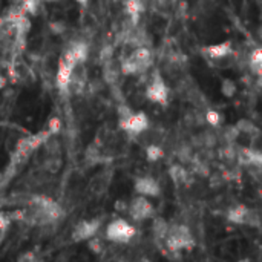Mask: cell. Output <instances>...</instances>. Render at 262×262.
<instances>
[{"label": "cell", "instance_id": "cell-28", "mask_svg": "<svg viewBox=\"0 0 262 262\" xmlns=\"http://www.w3.org/2000/svg\"><path fill=\"white\" fill-rule=\"evenodd\" d=\"M6 86V77L0 74V89H3Z\"/></svg>", "mask_w": 262, "mask_h": 262}, {"label": "cell", "instance_id": "cell-14", "mask_svg": "<svg viewBox=\"0 0 262 262\" xmlns=\"http://www.w3.org/2000/svg\"><path fill=\"white\" fill-rule=\"evenodd\" d=\"M261 66H262V51L259 48H256L255 51L250 52V69L255 75H261Z\"/></svg>", "mask_w": 262, "mask_h": 262}, {"label": "cell", "instance_id": "cell-32", "mask_svg": "<svg viewBox=\"0 0 262 262\" xmlns=\"http://www.w3.org/2000/svg\"><path fill=\"white\" fill-rule=\"evenodd\" d=\"M46 2H57V0H46Z\"/></svg>", "mask_w": 262, "mask_h": 262}, {"label": "cell", "instance_id": "cell-3", "mask_svg": "<svg viewBox=\"0 0 262 262\" xmlns=\"http://www.w3.org/2000/svg\"><path fill=\"white\" fill-rule=\"evenodd\" d=\"M135 227L124 220H115L106 227V238L118 244H127L135 236Z\"/></svg>", "mask_w": 262, "mask_h": 262}, {"label": "cell", "instance_id": "cell-7", "mask_svg": "<svg viewBox=\"0 0 262 262\" xmlns=\"http://www.w3.org/2000/svg\"><path fill=\"white\" fill-rule=\"evenodd\" d=\"M135 192L143 196H158L161 189L155 178L152 177H141L135 181Z\"/></svg>", "mask_w": 262, "mask_h": 262}, {"label": "cell", "instance_id": "cell-24", "mask_svg": "<svg viewBox=\"0 0 262 262\" xmlns=\"http://www.w3.org/2000/svg\"><path fill=\"white\" fill-rule=\"evenodd\" d=\"M40 2L41 0H25V9L29 11L31 14H37L40 8Z\"/></svg>", "mask_w": 262, "mask_h": 262}, {"label": "cell", "instance_id": "cell-30", "mask_svg": "<svg viewBox=\"0 0 262 262\" xmlns=\"http://www.w3.org/2000/svg\"><path fill=\"white\" fill-rule=\"evenodd\" d=\"M75 2H77V3H80V5H86L89 0H75Z\"/></svg>", "mask_w": 262, "mask_h": 262}, {"label": "cell", "instance_id": "cell-17", "mask_svg": "<svg viewBox=\"0 0 262 262\" xmlns=\"http://www.w3.org/2000/svg\"><path fill=\"white\" fill-rule=\"evenodd\" d=\"M126 11H127V14H129L134 20H137V17H138L140 12L143 11V0H127V3H126Z\"/></svg>", "mask_w": 262, "mask_h": 262}, {"label": "cell", "instance_id": "cell-11", "mask_svg": "<svg viewBox=\"0 0 262 262\" xmlns=\"http://www.w3.org/2000/svg\"><path fill=\"white\" fill-rule=\"evenodd\" d=\"M247 213H249V209L246 206H236L233 209L229 210L227 213V220L233 224H238V226H243L246 223V218H247Z\"/></svg>", "mask_w": 262, "mask_h": 262}, {"label": "cell", "instance_id": "cell-8", "mask_svg": "<svg viewBox=\"0 0 262 262\" xmlns=\"http://www.w3.org/2000/svg\"><path fill=\"white\" fill-rule=\"evenodd\" d=\"M100 227V221L98 220H92V221H83L80 223L72 233V239L74 241H86L92 236H95V233L98 232Z\"/></svg>", "mask_w": 262, "mask_h": 262}, {"label": "cell", "instance_id": "cell-15", "mask_svg": "<svg viewBox=\"0 0 262 262\" xmlns=\"http://www.w3.org/2000/svg\"><path fill=\"white\" fill-rule=\"evenodd\" d=\"M236 129H238V132H243V134H247V135H250V137H253V135H258L259 134V129L250 121V120H246V118H243V120H239L238 123H236V126H235Z\"/></svg>", "mask_w": 262, "mask_h": 262}, {"label": "cell", "instance_id": "cell-6", "mask_svg": "<svg viewBox=\"0 0 262 262\" xmlns=\"http://www.w3.org/2000/svg\"><path fill=\"white\" fill-rule=\"evenodd\" d=\"M120 126L127 134L140 135L143 130H146L149 127V118L146 117L144 112H137V114H132L126 120H120Z\"/></svg>", "mask_w": 262, "mask_h": 262}, {"label": "cell", "instance_id": "cell-5", "mask_svg": "<svg viewBox=\"0 0 262 262\" xmlns=\"http://www.w3.org/2000/svg\"><path fill=\"white\" fill-rule=\"evenodd\" d=\"M127 212L135 221H144V220H149L154 216L155 209L150 204V201L146 200V196L140 195L130 201V204L127 206Z\"/></svg>", "mask_w": 262, "mask_h": 262}, {"label": "cell", "instance_id": "cell-23", "mask_svg": "<svg viewBox=\"0 0 262 262\" xmlns=\"http://www.w3.org/2000/svg\"><path fill=\"white\" fill-rule=\"evenodd\" d=\"M117 114H118L120 120H126V118H129L134 112H132V109H130L127 104L121 103V104H118V107H117Z\"/></svg>", "mask_w": 262, "mask_h": 262}, {"label": "cell", "instance_id": "cell-12", "mask_svg": "<svg viewBox=\"0 0 262 262\" xmlns=\"http://www.w3.org/2000/svg\"><path fill=\"white\" fill-rule=\"evenodd\" d=\"M69 52L72 54L75 63L80 64V63H83V61L88 58V45L83 43V41H78V43H75V45L69 49Z\"/></svg>", "mask_w": 262, "mask_h": 262}, {"label": "cell", "instance_id": "cell-2", "mask_svg": "<svg viewBox=\"0 0 262 262\" xmlns=\"http://www.w3.org/2000/svg\"><path fill=\"white\" fill-rule=\"evenodd\" d=\"M166 244L170 252H180L183 249H192L195 241L187 226H173L167 230Z\"/></svg>", "mask_w": 262, "mask_h": 262}, {"label": "cell", "instance_id": "cell-13", "mask_svg": "<svg viewBox=\"0 0 262 262\" xmlns=\"http://www.w3.org/2000/svg\"><path fill=\"white\" fill-rule=\"evenodd\" d=\"M167 230H169V226H167V221L164 218H155L154 220L152 232H154V236L157 239H164L167 235Z\"/></svg>", "mask_w": 262, "mask_h": 262}, {"label": "cell", "instance_id": "cell-4", "mask_svg": "<svg viewBox=\"0 0 262 262\" xmlns=\"http://www.w3.org/2000/svg\"><path fill=\"white\" fill-rule=\"evenodd\" d=\"M146 97H147V100H150L154 103H160V104H166L167 103L169 88L164 83V80L161 78L160 72H155L152 81L149 83V86L146 89Z\"/></svg>", "mask_w": 262, "mask_h": 262}, {"label": "cell", "instance_id": "cell-19", "mask_svg": "<svg viewBox=\"0 0 262 262\" xmlns=\"http://www.w3.org/2000/svg\"><path fill=\"white\" fill-rule=\"evenodd\" d=\"M169 173H170V177H172V180L175 183H184L187 180V172H186V169L183 166H172Z\"/></svg>", "mask_w": 262, "mask_h": 262}, {"label": "cell", "instance_id": "cell-9", "mask_svg": "<svg viewBox=\"0 0 262 262\" xmlns=\"http://www.w3.org/2000/svg\"><path fill=\"white\" fill-rule=\"evenodd\" d=\"M75 66H77V64H74L72 61H69V60H66V58H61V61H60V64H58V71H57V77H55L57 86H58L61 91H66V89H68Z\"/></svg>", "mask_w": 262, "mask_h": 262}, {"label": "cell", "instance_id": "cell-26", "mask_svg": "<svg viewBox=\"0 0 262 262\" xmlns=\"http://www.w3.org/2000/svg\"><path fill=\"white\" fill-rule=\"evenodd\" d=\"M49 28H51V31H52L54 34H61V32L66 29V25H64L63 21H52V23L49 25Z\"/></svg>", "mask_w": 262, "mask_h": 262}, {"label": "cell", "instance_id": "cell-22", "mask_svg": "<svg viewBox=\"0 0 262 262\" xmlns=\"http://www.w3.org/2000/svg\"><path fill=\"white\" fill-rule=\"evenodd\" d=\"M88 247L91 249V252H94V253H101L103 252V243L98 239V238H89V243H88Z\"/></svg>", "mask_w": 262, "mask_h": 262}, {"label": "cell", "instance_id": "cell-1", "mask_svg": "<svg viewBox=\"0 0 262 262\" xmlns=\"http://www.w3.org/2000/svg\"><path fill=\"white\" fill-rule=\"evenodd\" d=\"M152 64V52L146 46H138L121 64V72L124 75L141 74L147 71Z\"/></svg>", "mask_w": 262, "mask_h": 262}, {"label": "cell", "instance_id": "cell-31", "mask_svg": "<svg viewBox=\"0 0 262 262\" xmlns=\"http://www.w3.org/2000/svg\"><path fill=\"white\" fill-rule=\"evenodd\" d=\"M3 180H5V173H2V172H0V184H2V181H3Z\"/></svg>", "mask_w": 262, "mask_h": 262}, {"label": "cell", "instance_id": "cell-25", "mask_svg": "<svg viewBox=\"0 0 262 262\" xmlns=\"http://www.w3.org/2000/svg\"><path fill=\"white\" fill-rule=\"evenodd\" d=\"M238 134H239L238 129H236L235 126H233V127L230 126V127L226 129V140H227L229 143H232V141H235V140L238 138Z\"/></svg>", "mask_w": 262, "mask_h": 262}, {"label": "cell", "instance_id": "cell-16", "mask_svg": "<svg viewBox=\"0 0 262 262\" xmlns=\"http://www.w3.org/2000/svg\"><path fill=\"white\" fill-rule=\"evenodd\" d=\"M163 155H164V152H163V149L157 143H152V144L146 146V158H147V161L157 163L158 160L163 158Z\"/></svg>", "mask_w": 262, "mask_h": 262}, {"label": "cell", "instance_id": "cell-20", "mask_svg": "<svg viewBox=\"0 0 262 262\" xmlns=\"http://www.w3.org/2000/svg\"><path fill=\"white\" fill-rule=\"evenodd\" d=\"M206 121L212 126V127H218L221 124V114L216 111H209L206 114Z\"/></svg>", "mask_w": 262, "mask_h": 262}, {"label": "cell", "instance_id": "cell-29", "mask_svg": "<svg viewBox=\"0 0 262 262\" xmlns=\"http://www.w3.org/2000/svg\"><path fill=\"white\" fill-rule=\"evenodd\" d=\"M5 233H6V230L0 229V244H2V241H3V238H5Z\"/></svg>", "mask_w": 262, "mask_h": 262}, {"label": "cell", "instance_id": "cell-18", "mask_svg": "<svg viewBox=\"0 0 262 262\" xmlns=\"http://www.w3.org/2000/svg\"><path fill=\"white\" fill-rule=\"evenodd\" d=\"M236 91H238V86H236V83L233 80H230V78L223 80V83H221V94L224 97L232 98L236 94Z\"/></svg>", "mask_w": 262, "mask_h": 262}, {"label": "cell", "instance_id": "cell-10", "mask_svg": "<svg viewBox=\"0 0 262 262\" xmlns=\"http://www.w3.org/2000/svg\"><path fill=\"white\" fill-rule=\"evenodd\" d=\"M206 52L210 58L213 60H221L226 58L232 54V43L226 41V43H220V45H212L206 48Z\"/></svg>", "mask_w": 262, "mask_h": 262}, {"label": "cell", "instance_id": "cell-21", "mask_svg": "<svg viewBox=\"0 0 262 262\" xmlns=\"http://www.w3.org/2000/svg\"><path fill=\"white\" fill-rule=\"evenodd\" d=\"M60 129H61V121H60V118H57V117L51 118V120H49V124H48V132H49L51 135H55V134L60 132Z\"/></svg>", "mask_w": 262, "mask_h": 262}, {"label": "cell", "instance_id": "cell-27", "mask_svg": "<svg viewBox=\"0 0 262 262\" xmlns=\"http://www.w3.org/2000/svg\"><path fill=\"white\" fill-rule=\"evenodd\" d=\"M9 226H11V218H9L8 215H5V213H2V212H0V229L8 230V229H9Z\"/></svg>", "mask_w": 262, "mask_h": 262}]
</instances>
